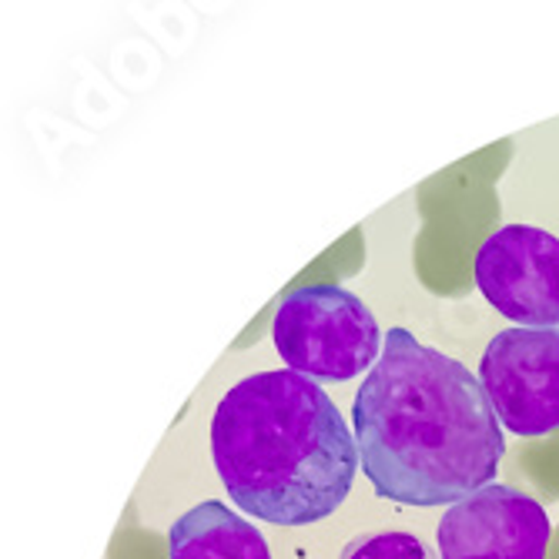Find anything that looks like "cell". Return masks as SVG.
Returning a JSON list of instances; mask_svg holds the SVG:
<instances>
[{"instance_id": "3957f363", "label": "cell", "mask_w": 559, "mask_h": 559, "mask_svg": "<svg viewBox=\"0 0 559 559\" xmlns=\"http://www.w3.org/2000/svg\"><path fill=\"white\" fill-rule=\"evenodd\" d=\"M272 338L285 369L312 382H352L382 359V329L369 305L332 282L288 292L275 312Z\"/></svg>"}, {"instance_id": "7a4b0ae2", "label": "cell", "mask_w": 559, "mask_h": 559, "mask_svg": "<svg viewBox=\"0 0 559 559\" xmlns=\"http://www.w3.org/2000/svg\"><path fill=\"white\" fill-rule=\"evenodd\" d=\"M212 460L238 510L275 526L329 520L362 466L329 392L292 369L255 372L222 395Z\"/></svg>"}, {"instance_id": "277c9868", "label": "cell", "mask_w": 559, "mask_h": 559, "mask_svg": "<svg viewBox=\"0 0 559 559\" xmlns=\"http://www.w3.org/2000/svg\"><path fill=\"white\" fill-rule=\"evenodd\" d=\"M479 382L513 436L539 439L559 429V329H506L483 352Z\"/></svg>"}, {"instance_id": "ba28073f", "label": "cell", "mask_w": 559, "mask_h": 559, "mask_svg": "<svg viewBox=\"0 0 559 559\" xmlns=\"http://www.w3.org/2000/svg\"><path fill=\"white\" fill-rule=\"evenodd\" d=\"M338 559H439L432 546H426L413 533H399V530H372L352 536Z\"/></svg>"}, {"instance_id": "6da1fadb", "label": "cell", "mask_w": 559, "mask_h": 559, "mask_svg": "<svg viewBox=\"0 0 559 559\" xmlns=\"http://www.w3.org/2000/svg\"><path fill=\"white\" fill-rule=\"evenodd\" d=\"M352 429L376 496L419 510L496 483L506 455L479 376L409 329H389L382 359L355 392Z\"/></svg>"}, {"instance_id": "52a82bcc", "label": "cell", "mask_w": 559, "mask_h": 559, "mask_svg": "<svg viewBox=\"0 0 559 559\" xmlns=\"http://www.w3.org/2000/svg\"><path fill=\"white\" fill-rule=\"evenodd\" d=\"M168 559H272V549L255 523L205 499L171 523Z\"/></svg>"}, {"instance_id": "5b68a950", "label": "cell", "mask_w": 559, "mask_h": 559, "mask_svg": "<svg viewBox=\"0 0 559 559\" xmlns=\"http://www.w3.org/2000/svg\"><path fill=\"white\" fill-rule=\"evenodd\" d=\"M476 288L520 329H559V238L536 225H502L473 262Z\"/></svg>"}, {"instance_id": "8992f818", "label": "cell", "mask_w": 559, "mask_h": 559, "mask_svg": "<svg viewBox=\"0 0 559 559\" xmlns=\"http://www.w3.org/2000/svg\"><path fill=\"white\" fill-rule=\"evenodd\" d=\"M549 539L543 502L506 483L452 502L436 530L442 559H546Z\"/></svg>"}]
</instances>
